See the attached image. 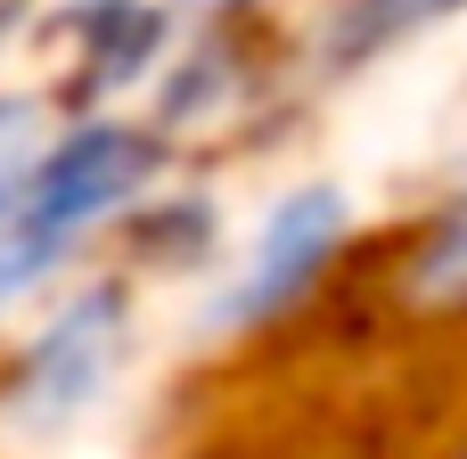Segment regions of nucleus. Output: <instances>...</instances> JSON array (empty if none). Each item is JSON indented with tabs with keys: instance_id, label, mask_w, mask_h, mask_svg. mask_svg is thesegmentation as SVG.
<instances>
[{
	"instance_id": "f257e3e1",
	"label": "nucleus",
	"mask_w": 467,
	"mask_h": 459,
	"mask_svg": "<svg viewBox=\"0 0 467 459\" xmlns=\"http://www.w3.org/2000/svg\"><path fill=\"white\" fill-rule=\"evenodd\" d=\"M164 181V140L140 123H74L41 140L33 172L16 181V205L0 214V312L57 279L107 222H131Z\"/></svg>"
},
{
	"instance_id": "f03ea898",
	"label": "nucleus",
	"mask_w": 467,
	"mask_h": 459,
	"mask_svg": "<svg viewBox=\"0 0 467 459\" xmlns=\"http://www.w3.org/2000/svg\"><path fill=\"white\" fill-rule=\"evenodd\" d=\"M131 279H90L66 296V312L49 329L25 337L8 386H0V411L25 427V435H66L74 419H90L107 402V386L123 378L131 361Z\"/></svg>"
},
{
	"instance_id": "7ed1b4c3",
	"label": "nucleus",
	"mask_w": 467,
	"mask_h": 459,
	"mask_svg": "<svg viewBox=\"0 0 467 459\" xmlns=\"http://www.w3.org/2000/svg\"><path fill=\"white\" fill-rule=\"evenodd\" d=\"M345 238H353V197L345 189H328V181L287 189L263 214V230L246 238V255L230 263V279L213 296V337H254V329L287 320L296 304H312L320 279L337 271Z\"/></svg>"
},
{
	"instance_id": "20e7f679",
	"label": "nucleus",
	"mask_w": 467,
	"mask_h": 459,
	"mask_svg": "<svg viewBox=\"0 0 467 459\" xmlns=\"http://www.w3.org/2000/svg\"><path fill=\"white\" fill-rule=\"evenodd\" d=\"M394 296L419 320H467V148L451 156L435 205L419 214L410 246L394 255Z\"/></svg>"
},
{
	"instance_id": "39448f33",
	"label": "nucleus",
	"mask_w": 467,
	"mask_h": 459,
	"mask_svg": "<svg viewBox=\"0 0 467 459\" xmlns=\"http://www.w3.org/2000/svg\"><path fill=\"white\" fill-rule=\"evenodd\" d=\"M460 8H467V0H337V8H328V25H320L328 74H353V66H369V57L402 49L410 33H427V25L460 16Z\"/></svg>"
},
{
	"instance_id": "423d86ee",
	"label": "nucleus",
	"mask_w": 467,
	"mask_h": 459,
	"mask_svg": "<svg viewBox=\"0 0 467 459\" xmlns=\"http://www.w3.org/2000/svg\"><path fill=\"white\" fill-rule=\"evenodd\" d=\"M41 107L33 99H0V214L16 205V181L33 172V156H41Z\"/></svg>"
},
{
	"instance_id": "0eeeda50",
	"label": "nucleus",
	"mask_w": 467,
	"mask_h": 459,
	"mask_svg": "<svg viewBox=\"0 0 467 459\" xmlns=\"http://www.w3.org/2000/svg\"><path fill=\"white\" fill-rule=\"evenodd\" d=\"M451 459H467V435H460V452H451Z\"/></svg>"
}]
</instances>
